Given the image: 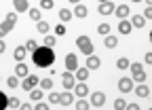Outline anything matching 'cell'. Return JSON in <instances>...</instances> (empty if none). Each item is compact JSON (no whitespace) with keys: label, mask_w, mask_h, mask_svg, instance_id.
I'll use <instances>...</instances> for the list:
<instances>
[{"label":"cell","mask_w":152,"mask_h":110,"mask_svg":"<svg viewBox=\"0 0 152 110\" xmlns=\"http://www.w3.org/2000/svg\"><path fill=\"white\" fill-rule=\"evenodd\" d=\"M32 62L38 68H51L53 62H55V53H53V49L42 45V47H38L36 51H32Z\"/></svg>","instance_id":"cell-1"},{"label":"cell","mask_w":152,"mask_h":110,"mask_svg":"<svg viewBox=\"0 0 152 110\" xmlns=\"http://www.w3.org/2000/svg\"><path fill=\"white\" fill-rule=\"evenodd\" d=\"M76 47L83 51V55H93V43H91L89 36H85V34H80L78 38H76Z\"/></svg>","instance_id":"cell-2"},{"label":"cell","mask_w":152,"mask_h":110,"mask_svg":"<svg viewBox=\"0 0 152 110\" xmlns=\"http://www.w3.org/2000/svg\"><path fill=\"white\" fill-rule=\"evenodd\" d=\"M89 104H91V106H97V108H102V106L106 104V93H102V91H95V93H91Z\"/></svg>","instance_id":"cell-3"},{"label":"cell","mask_w":152,"mask_h":110,"mask_svg":"<svg viewBox=\"0 0 152 110\" xmlns=\"http://www.w3.org/2000/svg\"><path fill=\"white\" fill-rule=\"evenodd\" d=\"M38 81H40V78H38L36 74H28V76L23 78V83H21V87H23L26 91H32V89H36V85H38Z\"/></svg>","instance_id":"cell-4"},{"label":"cell","mask_w":152,"mask_h":110,"mask_svg":"<svg viewBox=\"0 0 152 110\" xmlns=\"http://www.w3.org/2000/svg\"><path fill=\"white\" fill-rule=\"evenodd\" d=\"M114 7H116V4H114L112 0H108V2H99L97 4V11H99V15L106 17V15H112L114 13Z\"/></svg>","instance_id":"cell-5"},{"label":"cell","mask_w":152,"mask_h":110,"mask_svg":"<svg viewBox=\"0 0 152 110\" xmlns=\"http://www.w3.org/2000/svg\"><path fill=\"white\" fill-rule=\"evenodd\" d=\"M118 91H123V93H131V91H133V81L129 76H123L118 81Z\"/></svg>","instance_id":"cell-6"},{"label":"cell","mask_w":152,"mask_h":110,"mask_svg":"<svg viewBox=\"0 0 152 110\" xmlns=\"http://www.w3.org/2000/svg\"><path fill=\"white\" fill-rule=\"evenodd\" d=\"M76 68H78V57H76L74 53H68L66 55V70L68 72H74Z\"/></svg>","instance_id":"cell-7"},{"label":"cell","mask_w":152,"mask_h":110,"mask_svg":"<svg viewBox=\"0 0 152 110\" xmlns=\"http://www.w3.org/2000/svg\"><path fill=\"white\" fill-rule=\"evenodd\" d=\"M61 85H64V89H72V87L76 85V78H74L72 72H64V76H61Z\"/></svg>","instance_id":"cell-8"},{"label":"cell","mask_w":152,"mask_h":110,"mask_svg":"<svg viewBox=\"0 0 152 110\" xmlns=\"http://www.w3.org/2000/svg\"><path fill=\"white\" fill-rule=\"evenodd\" d=\"M72 89H74V95H78V98L89 95V87H87V83H76Z\"/></svg>","instance_id":"cell-9"},{"label":"cell","mask_w":152,"mask_h":110,"mask_svg":"<svg viewBox=\"0 0 152 110\" xmlns=\"http://www.w3.org/2000/svg\"><path fill=\"white\" fill-rule=\"evenodd\" d=\"M102 66V59L97 55H87V70H97Z\"/></svg>","instance_id":"cell-10"},{"label":"cell","mask_w":152,"mask_h":110,"mask_svg":"<svg viewBox=\"0 0 152 110\" xmlns=\"http://www.w3.org/2000/svg\"><path fill=\"white\" fill-rule=\"evenodd\" d=\"M114 13H116V17H121V19H127L129 13H131V9L127 4H116V7H114Z\"/></svg>","instance_id":"cell-11"},{"label":"cell","mask_w":152,"mask_h":110,"mask_svg":"<svg viewBox=\"0 0 152 110\" xmlns=\"http://www.w3.org/2000/svg\"><path fill=\"white\" fill-rule=\"evenodd\" d=\"M30 74V70H28V66L23 64V62H19L17 66H15V76H21V78H26Z\"/></svg>","instance_id":"cell-12"},{"label":"cell","mask_w":152,"mask_h":110,"mask_svg":"<svg viewBox=\"0 0 152 110\" xmlns=\"http://www.w3.org/2000/svg\"><path fill=\"white\" fill-rule=\"evenodd\" d=\"M13 4H15V13H28L30 9L28 0H13Z\"/></svg>","instance_id":"cell-13"},{"label":"cell","mask_w":152,"mask_h":110,"mask_svg":"<svg viewBox=\"0 0 152 110\" xmlns=\"http://www.w3.org/2000/svg\"><path fill=\"white\" fill-rule=\"evenodd\" d=\"M74 72H76V76H74V78L78 81V83H85V81L89 78V72H91V70H87V68H76Z\"/></svg>","instance_id":"cell-14"},{"label":"cell","mask_w":152,"mask_h":110,"mask_svg":"<svg viewBox=\"0 0 152 110\" xmlns=\"http://www.w3.org/2000/svg\"><path fill=\"white\" fill-rule=\"evenodd\" d=\"M72 102H74V93H70V91L59 93V104H61V106H70Z\"/></svg>","instance_id":"cell-15"},{"label":"cell","mask_w":152,"mask_h":110,"mask_svg":"<svg viewBox=\"0 0 152 110\" xmlns=\"http://www.w3.org/2000/svg\"><path fill=\"white\" fill-rule=\"evenodd\" d=\"M87 13H89V9L85 7V4H76L74 7V17H78V19H85V17H87Z\"/></svg>","instance_id":"cell-16"},{"label":"cell","mask_w":152,"mask_h":110,"mask_svg":"<svg viewBox=\"0 0 152 110\" xmlns=\"http://www.w3.org/2000/svg\"><path fill=\"white\" fill-rule=\"evenodd\" d=\"M13 28H15V23H11V21H2V23H0V38H4V36H7Z\"/></svg>","instance_id":"cell-17"},{"label":"cell","mask_w":152,"mask_h":110,"mask_svg":"<svg viewBox=\"0 0 152 110\" xmlns=\"http://www.w3.org/2000/svg\"><path fill=\"white\" fill-rule=\"evenodd\" d=\"M133 91H135V93H137L140 98H148V95H150V89H148L144 83H140L137 87H133Z\"/></svg>","instance_id":"cell-18"},{"label":"cell","mask_w":152,"mask_h":110,"mask_svg":"<svg viewBox=\"0 0 152 110\" xmlns=\"http://www.w3.org/2000/svg\"><path fill=\"white\" fill-rule=\"evenodd\" d=\"M26 53H28L26 47H15V53H13V55H15V62H17V64L23 62V59H26Z\"/></svg>","instance_id":"cell-19"},{"label":"cell","mask_w":152,"mask_h":110,"mask_svg":"<svg viewBox=\"0 0 152 110\" xmlns=\"http://www.w3.org/2000/svg\"><path fill=\"white\" fill-rule=\"evenodd\" d=\"M104 45H106L108 49H114V47L118 45V38H116V36H114V34H108L106 38H104Z\"/></svg>","instance_id":"cell-20"},{"label":"cell","mask_w":152,"mask_h":110,"mask_svg":"<svg viewBox=\"0 0 152 110\" xmlns=\"http://www.w3.org/2000/svg\"><path fill=\"white\" fill-rule=\"evenodd\" d=\"M129 23H131V26H135V28H144V26H146V19H144L142 15H133V19H131Z\"/></svg>","instance_id":"cell-21"},{"label":"cell","mask_w":152,"mask_h":110,"mask_svg":"<svg viewBox=\"0 0 152 110\" xmlns=\"http://www.w3.org/2000/svg\"><path fill=\"white\" fill-rule=\"evenodd\" d=\"M131 28H133V26H131L127 19L118 21V32H121V34H129V32H131Z\"/></svg>","instance_id":"cell-22"},{"label":"cell","mask_w":152,"mask_h":110,"mask_svg":"<svg viewBox=\"0 0 152 110\" xmlns=\"http://www.w3.org/2000/svg\"><path fill=\"white\" fill-rule=\"evenodd\" d=\"M42 100V89H32L30 91V102H40Z\"/></svg>","instance_id":"cell-23"},{"label":"cell","mask_w":152,"mask_h":110,"mask_svg":"<svg viewBox=\"0 0 152 110\" xmlns=\"http://www.w3.org/2000/svg\"><path fill=\"white\" fill-rule=\"evenodd\" d=\"M131 81H135V83H146V72H144V70L133 72V78H131Z\"/></svg>","instance_id":"cell-24"},{"label":"cell","mask_w":152,"mask_h":110,"mask_svg":"<svg viewBox=\"0 0 152 110\" xmlns=\"http://www.w3.org/2000/svg\"><path fill=\"white\" fill-rule=\"evenodd\" d=\"M72 17H74V15H72V11H68L66 7H64V9L59 11V19H61V21H70Z\"/></svg>","instance_id":"cell-25"},{"label":"cell","mask_w":152,"mask_h":110,"mask_svg":"<svg viewBox=\"0 0 152 110\" xmlns=\"http://www.w3.org/2000/svg\"><path fill=\"white\" fill-rule=\"evenodd\" d=\"M23 47H26V51H30V53H32V51H36V49H38V43H36L34 38H28Z\"/></svg>","instance_id":"cell-26"},{"label":"cell","mask_w":152,"mask_h":110,"mask_svg":"<svg viewBox=\"0 0 152 110\" xmlns=\"http://www.w3.org/2000/svg\"><path fill=\"white\" fill-rule=\"evenodd\" d=\"M28 15H30V19L40 21V9H28Z\"/></svg>","instance_id":"cell-27"},{"label":"cell","mask_w":152,"mask_h":110,"mask_svg":"<svg viewBox=\"0 0 152 110\" xmlns=\"http://www.w3.org/2000/svg\"><path fill=\"white\" fill-rule=\"evenodd\" d=\"M89 108H91V104H89L85 98H80L78 102H76V110H89Z\"/></svg>","instance_id":"cell-28"},{"label":"cell","mask_w":152,"mask_h":110,"mask_svg":"<svg viewBox=\"0 0 152 110\" xmlns=\"http://www.w3.org/2000/svg\"><path fill=\"white\" fill-rule=\"evenodd\" d=\"M19 106H21V100L19 98H9L7 100V108H19Z\"/></svg>","instance_id":"cell-29"},{"label":"cell","mask_w":152,"mask_h":110,"mask_svg":"<svg viewBox=\"0 0 152 110\" xmlns=\"http://www.w3.org/2000/svg\"><path fill=\"white\" fill-rule=\"evenodd\" d=\"M7 85H9V89H17L19 87V76H9L7 78Z\"/></svg>","instance_id":"cell-30"},{"label":"cell","mask_w":152,"mask_h":110,"mask_svg":"<svg viewBox=\"0 0 152 110\" xmlns=\"http://www.w3.org/2000/svg\"><path fill=\"white\" fill-rule=\"evenodd\" d=\"M55 43H57V38H55V36H51V34H47V36H45V47L53 49V47H55Z\"/></svg>","instance_id":"cell-31"},{"label":"cell","mask_w":152,"mask_h":110,"mask_svg":"<svg viewBox=\"0 0 152 110\" xmlns=\"http://www.w3.org/2000/svg\"><path fill=\"white\" fill-rule=\"evenodd\" d=\"M38 85H40V89H53V81L51 78H42V81H38Z\"/></svg>","instance_id":"cell-32"},{"label":"cell","mask_w":152,"mask_h":110,"mask_svg":"<svg viewBox=\"0 0 152 110\" xmlns=\"http://www.w3.org/2000/svg\"><path fill=\"white\" fill-rule=\"evenodd\" d=\"M97 32H99V34H104V36H108V34H110V23H106V21H104V23H99V26H97Z\"/></svg>","instance_id":"cell-33"},{"label":"cell","mask_w":152,"mask_h":110,"mask_svg":"<svg viewBox=\"0 0 152 110\" xmlns=\"http://www.w3.org/2000/svg\"><path fill=\"white\" fill-rule=\"evenodd\" d=\"M129 64H131V62H129L127 57H121V59L116 62V68H118V70H127V68H129Z\"/></svg>","instance_id":"cell-34"},{"label":"cell","mask_w":152,"mask_h":110,"mask_svg":"<svg viewBox=\"0 0 152 110\" xmlns=\"http://www.w3.org/2000/svg\"><path fill=\"white\" fill-rule=\"evenodd\" d=\"M36 30L40 32V34H49V23H47V21H38Z\"/></svg>","instance_id":"cell-35"},{"label":"cell","mask_w":152,"mask_h":110,"mask_svg":"<svg viewBox=\"0 0 152 110\" xmlns=\"http://www.w3.org/2000/svg\"><path fill=\"white\" fill-rule=\"evenodd\" d=\"M125 106H127V102H125L123 98H118V100H114V110H125Z\"/></svg>","instance_id":"cell-36"},{"label":"cell","mask_w":152,"mask_h":110,"mask_svg":"<svg viewBox=\"0 0 152 110\" xmlns=\"http://www.w3.org/2000/svg\"><path fill=\"white\" fill-rule=\"evenodd\" d=\"M55 7V2L53 0H40V9H47V11H51Z\"/></svg>","instance_id":"cell-37"},{"label":"cell","mask_w":152,"mask_h":110,"mask_svg":"<svg viewBox=\"0 0 152 110\" xmlns=\"http://www.w3.org/2000/svg\"><path fill=\"white\" fill-rule=\"evenodd\" d=\"M7 93H4V91H0V110H7Z\"/></svg>","instance_id":"cell-38"},{"label":"cell","mask_w":152,"mask_h":110,"mask_svg":"<svg viewBox=\"0 0 152 110\" xmlns=\"http://www.w3.org/2000/svg\"><path fill=\"white\" fill-rule=\"evenodd\" d=\"M49 102L51 104H59V93H57V91H51V93H49Z\"/></svg>","instance_id":"cell-39"},{"label":"cell","mask_w":152,"mask_h":110,"mask_svg":"<svg viewBox=\"0 0 152 110\" xmlns=\"http://www.w3.org/2000/svg\"><path fill=\"white\" fill-rule=\"evenodd\" d=\"M66 34V26L64 23H57L55 26V36H64Z\"/></svg>","instance_id":"cell-40"},{"label":"cell","mask_w":152,"mask_h":110,"mask_svg":"<svg viewBox=\"0 0 152 110\" xmlns=\"http://www.w3.org/2000/svg\"><path fill=\"white\" fill-rule=\"evenodd\" d=\"M142 17H144V19H152V7H146V9H144V15H142Z\"/></svg>","instance_id":"cell-41"},{"label":"cell","mask_w":152,"mask_h":110,"mask_svg":"<svg viewBox=\"0 0 152 110\" xmlns=\"http://www.w3.org/2000/svg\"><path fill=\"white\" fill-rule=\"evenodd\" d=\"M4 21H11V23H17V13H9Z\"/></svg>","instance_id":"cell-42"},{"label":"cell","mask_w":152,"mask_h":110,"mask_svg":"<svg viewBox=\"0 0 152 110\" xmlns=\"http://www.w3.org/2000/svg\"><path fill=\"white\" fill-rule=\"evenodd\" d=\"M34 110H49V104H45V102H38V104L34 106Z\"/></svg>","instance_id":"cell-43"},{"label":"cell","mask_w":152,"mask_h":110,"mask_svg":"<svg viewBox=\"0 0 152 110\" xmlns=\"http://www.w3.org/2000/svg\"><path fill=\"white\" fill-rule=\"evenodd\" d=\"M144 64H150V66H152V51H148V53L144 55Z\"/></svg>","instance_id":"cell-44"},{"label":"cell","mask_w":152,"mask_h":110,"mask_svg":"<svg viewBox=\"0 0 152 110\" xmlns=\"http://www.w3.org/2000/svg\"><path fill=\"white\" fill-rule=\"evenodd\" d=\"M19 110H34V106H32V102H30V104H21V106H19Z\"/></svg>","instance_id":"cell-45"},{"label":"cell","mask_w":152,"mask_h":110,"mask_svg":"<svg viewBox=\"0 0 152 110\" xmlns=\"http://www.w3.org/2000/svg\"><path fill=\"white\" fill-rule=\"evenodd\" d=\"M125 110H140V106H137V104H127Z\"/></svg>","instance_id":"cell-46"},{"label":"cell","mask_w":152,"mask_h":110,"mask_svg":"<svg viewBox=\"0 0 152 110\" xmlns=\"http://www.w3.org/2000/svg\"><path fill=\"white\" fill-rule=\"evenodd\" d=\"M4 49H7V45H4V40L0 38V53H4Z\"/></svg>","instance_id":"cell-47"},{"label":"cell","mask_w":152,"mask_h":110,"mask_svg":"<svg viewBox=\"0 0 152 110\" xmlns=\"http://www.w3.org/2000/svg\"><path fill=\"white\" fill-rule=\"evenodd\" d=\"M68 2H72V4H80V0H68Z\"/></svg>","instance_id":"cell-48"},{"label":"cell","mask_w":152,"mask_h":110,"mask_svg":"<svg viewBox=\"0 0 152 110\" xmlns=\"http://www.w3.org/2000/svg\"><path fill=\"white\" fill-rule=\"evenodd\" d=\"M144 2H146V7H152V0H144Z\"/></svg>","instance_id":"cell-49"},{"label":"cell","mask_w":152,"mask_h":110,"mask_svg":"<svg viewBox=\"0 0 152 110\" xmlns=\"http://www.w3.org/2000/svg\"><path fill=\"white\" fill-rule=\"evenodd\" d=\"M133 2H142V0H133Z\"/></svg>","instance_id":"cell-50"},{"label":"cell","mask_w":152,"mask_h":110,"mask_svg":"<svg viewBox=\"0 0 152 110\" xmlns=\"http://www.w3.org/2000/svg\"><path fill=\"white\" fill-rule=\"evenodd\" d=\"M99 2H108V0H99Z\"/></svg>","instance_id":"cell-51"}]
</instances>
